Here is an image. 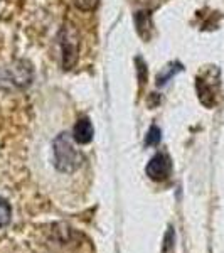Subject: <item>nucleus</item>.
<instances>
[{"label":"nucleus","instance_id":"nucleus-1","mask_svg":"<svg viewBox=\"0 0 224 253\" xmlns=\"http://www.w3.org/2000/svg\"><path fill=\"white\" fill-rule=\"evenodd\" d=\"M52 164L63 174H73L79 170L83 164V156L75 149L71 135L63 132L52 140Z\"/></svg>","mask_w":224,"mask_h":253},{"label":"nucleus","instance_id":"nucleus-2","mask_svg":"<svg viewBox=\"0 0 224 253\" xmlns=\"http://www.w3.org/2000/svg\"><path fill=\"white\" fill-rule=\"evenodd\" d=\"M195 89L201 103L206 108H214L221 93V71L216 66L204 68L195 78Z\"/></svg>","mask_w":224,"mask_h":253},{"label":"nucleus","instance_id":"nucleus-3","mask_svg":"<svg viewBox=\"0 0 224 253\" xmlns=\"http://www.w3.org/2000/svg\"><path fill=\"white\" fill-rule=\"evenodd\" d=\"M59 44L63 51V68L71 69L78 61L79 54V34L75 26L64 24L59 32Z\"/></svg>","mask_w":224,"mask_h":253},{"label":"nucleus","instance_id":"nucleus-4","mask_svg":"<svg viewBox=\"0 0 224 253\" xmlns=\"http://www.w3.org/2000/svg\"><path fill=\"white\" fill-rule=\"evenodd\" d=\"M3 81H9L12 88H26L32 81V68L26 61H17L3 73Z\"/></svg>","mask_w":224,"mask_h":253},{"label":"nucleus","instance_id":"nucleus-5","mask_svg":"<svg viewBox=\"0 0 224 253\" xmlns=\"http://www.w3.org/2000/svg\"><path fill=\"white\" fill-rule=\"evenodd\" d=\"M145 172L152 181H165L169 179V175L172 174V162H170L169 156L165 154H157L150 159V162L145 167Z\"/></svg>","mask_w":224,"mask_h":253},{"label":"nucleus","instance_id":"nucleus-6","mask_svg":"<svg viewBox=\"0 0 224 253\" xmlns=\"http://www.w3.org/2000/svg\"><path fill=\"white\" fill-rule=\"evenodd\" d=\"M93 135H95V130H93L89 118H79L75 124V128H73V140L79 145H86L93 140Z\"/></svg>","mask_w":224,"mask_h":253},{"label":"nucleus","instance_id":"nucleus-7","mask_svg":"<svg viewBox=\"0 0 224 253\" xmlns=\"http://www.w3.org/2000/svg\"><path fill=\"white\" fill-rule=\"evenodd\" d=\"M135 26H137V32L140 34V38L149 41L150 36H152V27H153L150 12H137L135 14Z\"/></svg>","mask_w":224,"mask_h":253},{"label":"nucleus","instance_id":"nucleus-8","mask_svg":"<svg viewBox=\"0 0 224 253\" xmlns=\"http://www.w3.org/2000/svg\"><path fill=\"white\" fill-rule=\"evenodd\" d=\"M10 218H12L10 205L3 198H0V228L7 226L10 223Z\"/></svg>","mask_w":224,"mask_h":253},{"label":"nucleus","instance_id":"nucleus-9","mask_svg":"<svg viewBox=\"0 0 224 253\" xmlns=\"http://www.w3.org/2000/svg\"><path fill=\"white\" fill-rule=\"evenodd\" d=\"M73 3H75V5L78 7L79 10H83V12H91V10H95L96 7H98L100 0H73Z\"/></svg>","mask_w":224,"mask_h":253},{"label":"nucleus","instance_id":"nucleus-10","mask_svg":"<svg viewBox=\"0 0 224 253\" xmlns=\"http://www.w3.org/2000/svg\"><path fill=\"white\" fill-rule=\"evenodd\" d=\"M181 69H182V66H177L176 69H174V64H170V66L167 68L165 71L162 73V75H158V76H157V84H158V86H160V84L167 83V81H169L170 78H172V76L176 75L177 71H181Z\"/></svg>","mask_w":224,"mask_h":253},{"label":"nucleus","instance_id":"nucleus-11","mask_svg":"<svg viewBox=\"0 0 224 253\" xmlns=\"http://www.w3.org/2000/svg\"><path fill=\"white\" fill-rule=\"evenodd\" d=\"M160 142V128L158 126H150L149 133H147V138H145V144L147 145H157Z\"/></svg>","mask_w":224,"mask_h":253}]
</instances>
